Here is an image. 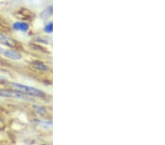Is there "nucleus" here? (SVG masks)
<instances>
[{
	"mask_svg": "<svg viewBox=\"0 0 165 145\" xmlns=\"http://www.w3.org/2000/svg\"><path fill=\"white\" fill-rule=\"evenodd\" d=\"M13 86L15 88L18 89V91L24 93L28 95L32 96V97H42L44 95V92H42L40 89H37V88L32 87V86H26V85L20 84V83H12Z\"/></svg>",
	"mask_w": 165,
	"mask_h": 145,
	"instance_id": "nucleus-1",
	"label": "nucleus"
},
{
	"mask_svg": "<svg viewBox=\"0 0 165 145\" xmlns=\"http://www.w3.org/2000/svg\"><path fill=\"white\" fill-rule=\"evenodd\" d=\"M0 97H14V98L25 99L26 96L19 91L9 90V89H0Z\"/></svg>",
	"mask_w": 165,
	"mask_h": 145,
	"instance_id": "nucleus-2",
	"label": "nucleus"
},
{
	"mask_svg": "<svg viewBox=\"0 0 165 145\" xmlns=\"http://www.w3.org/2000/svg\"><path fill=\"white\" fill-rule=\"evenodd\" d=\"M3 53H4V56L10 59H13V60H18V59H21L22 57L21 53L15 51H13V50H6Z\"/></svg>",
	"mask_w": 165,
	"mask_h": 145,
	"instance_id": "nucleus-3",
	"label": "nucleus"
},
{
	"mask_svg": "<svg viewBox=\"0 0 165 145\" xmlns=\"http://www.w3.org/2000/svg\"><path fill=\"white\" fill-rule=\"evenodd\" d=\"M13 27L15 30H19L21 31H27L29 29V26L27 23H24V22H15L13 23Z\"/></svg>",
	"mask_w": 165,
	"mask_h": 145,
	"instance_id": "nucleus-4",
	"label": "nucleus"
},
{
	"mask_svg": "<svg viewBox=\"0 0 165 145\" xmlns=\"http://www.w3.org/2000/svg\"><path fill=\"white\" fill-rule=\"evenodd\" d=\"M0 41L3 42L4 44H5V45H9V46H11V45H13V40H11V39L7 37V36L1 34H0Z\"/></svg>",
	"mask_w": 165,
	"mask_h": 145,
	"instance_id": "nucleus-5",
	"label": "nucleus"
},
{
	"mask_svg": "<svg viewBox=\"0 0 165 145\" xmlns=\"http://www.w3.org/2000/svg\"><path fill=\"white\" fill-rule=\"evenodd\" d=\"M33 65H34V67H35V68L39 69V70H47L49 69L46 65H45V64L40 62H34L33 63Z\"/></svg>",
	"mask_w": 165,
	"mask_h": 145,
	"instance_id": "nucleus-6",
	"label": "nucleus"
},
{
	"mask_svg": "<svg viewBox=\"0 0 165 145\" xmlns=\"http://www.w3.org/2000/svg\"><path fill=\"white\" fill-rule=\"evenodd\" d=\"M52 29H53V25H52V22L47 23V24L46 25L45 28H44V30H45L46 32L47 33L52 32Z\"/></svg>",
	"mask_w": 165,
	"mask_h": 145,
	"instance_id": "nucleus-7",
	"label": "nucleus"
}]
</instances>
